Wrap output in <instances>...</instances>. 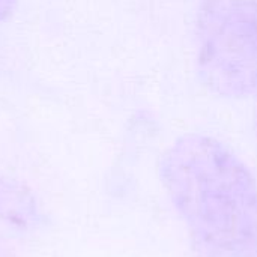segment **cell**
Instances as JSON below:
<instances>
[{"mask_svg": "<svg viewBox=\"0 0 257 257\" xmlns=\"http://www.w3.org/2000/svg\"><path fill=\"white\" fill-rule=\"evenodd\" d=\"M160 178L190 235L194 257H257V182L221 142L179 137L160 160Z\"/></svg>", "mask_w": 257, "mask_h": 257, "instance_id": "6da1fadb", "label": "cell"}, {"mask_svg": "<svg viewBox=\"0 0 257 257\" xmlns=\"http://www.w3.org/2000/svg\"><path fill=\"white\" fill-rule=\"evenodd\" d=\"M196 48L199 77L211 92L257 98V0H200Z\"/></svg>", "mask_w": 257, "mask_h": 257, "instance_id": "7a4b0ae2", "label": "cell"}, {"mask_svg": "<svg viewBox=\"0 0 257 257\" xmlns=\"http://www.w3.org/2000/svg\"><path fill=\"white\" fill-rule=\"evenodd\" d=\"M0 215L24 226L36 218L32 197L20 187L0 179Z\"/></svg>", "mask_w": 257, "mask_h": 257, "instance_id": "3957f363", "label": "cell"}, {"mask_svg": "<svg viewBox=\"0 0 257 257\" xmlns=\"http://www.w3.org/2000/svg\"><path fill=\"white\" fill-rule=\"evenodd\" d=\"M17 0H0V23L5 21L14 11Z\"/></svg>", "mask_w": 257, "mask_h": 257, "instance_id": "277c9868", "label": "cell"}, {"mask_svg": "<svg viewBox=\"0 0 257 257\" xmlns=\"http://www.w3.org/2000/svg\"><path fill=\"white\" fill-rule=\"evenodd\" d=\"M256 131H257V113H256Z\"/></svg>", "mask_w": 257, "mask_h": 257, "instance_id": "5b68a950", "label": "cell"}]
</instances>
